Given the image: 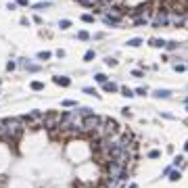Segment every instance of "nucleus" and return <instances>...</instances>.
I'll use <instances>...</instances> for the list:
<instances>
[{"label": "nucleus", "mask_w": 188, "mask_h": 188, "mask_svg": "<svg viewBox=\"0 0 188 188\" xmlns=\"http://www.w3.org/2000/svg\"><path fill=\"white\" fill-rule=\"evenodd\" d=\"M77 38H80V40H88L90 36H88V32H80V34H77Z\"/></svg>", "instance_id": "obj_23"}, {"label": "nucleus", "mask_w": 188, "mask_h": 188, "mask_svg": "<svg viewBox=\"0 0 188 188\" xmlns=\"http://www.w3.org/2000/svg\"><path fill=\"white\" fill-rule=\"evenodd\" d=\"M94 59V50H88L86 54H84V61H92Z\"/></svg>", "instance_id": "obj_20"}, {"label": "nucleus", "mask_w": 188, "mask_h": 188, "mask_svg": "<svg viewBox=\"0 0 188 188\" xmlns=\"http://www.w3.org/2000/svg\"><path fill=\"white\" fill-rule=\"evenodd\" d=\"M107 65H109V67H115V65H117V61H115V59H111V56H109V59H107Z\"/></svg>", "instance_id": "obj_25"}, {"label": "nucleus", "mask_w": 188, "mask_h": 188, "mask_svg": "<svg viewBox=\"0 0 188 188\" xmlns=\"http://www.w3.org/2000/svg\"><path fill=\"white\" fill-rule=\"evenodd\" d=\"M82 19H84V21H86V23H92V21H94V17H92V15H84V17H82Z\"/></svg>", "instance_id": "obj_27"}, {"label": "nucleus", "mask_w": 188, "mask_h": 188, "mask_svg": "<svg viewBox=\"0 0 188 188\" xmlns=\"http://www.w3.org/2000/svg\"><path fill=\"white\" fill-rule=\"evenodd\" d=\"M59 27H61V29H67V27H71V21H67V19H63V21L59 23Z\"/></svg>", "instance_id": "obj_18"}, {"label": "nucleus", "mask_w": 188, "mask_h": 188, "mask_svg": "<svg viewBox=\"0 0 188 188\" xmlns=\"http://www.w3.org/2000/svg\"><path fill=\"white\" fill-rule=\"evenodd\" d=\"M121 94H123L126 98H132V96H134V90H130V88L126 86V88H121Z\"/></svg>", "instance_id": "obj_14"}, {"label": "nucleus", "mask_w": 188, "mask_h": 188, "mask_svg": "<svg viewBox=\"0 0 188 188\" xmlns=\"http://www.w3.org/2000/svg\"><path fill=\"white\" fill-rule=\"evenodd\" d=\"M2 128H4V136L15 140V138L23 132V128H25V119H21V117H8V119L2 121Z\"/></svg>", "instance_id": "obj_1"}, {"label": "nucleus", "mask_w": 188, "mask_h": 188, "mask_svg": "<svg viewBox=\"0 0 188 188\" xmlns=\"http://www.w3.org/2000/svg\"><path fill=\"white\" fill-rule=\"evenodd\" d=\"M0 138H4V128H2V123H0Z\"/></svg>", "instance_id": "obj_30"}, {"label": "nucleus", "mask_w": 188, "mask_h": 188, "mask_svg": "<svg viewBox=\"0 0 188 188\" xmlns=\"http://www.w3.org/2000/svg\"><path fill=\"white\" fill-rule=\"evenodd\" d=\"M48 6H50V2H38L34 8H36V11H42V8H48Z\"/></svg>", "instance_id": "obj_17"}, {"label": "nucleus", "mask_w": 188, "mask_h": 188, "mask_svg": "<svg viewBox=\"0 0 188 188\" xmlns=\"http://www.w3.org/2000/svg\"><path fill=\"white\" fill-rule=\"evenodd\" d=\"M25 121H27V126H44V113H40V111H32L27 117H25Z\"/></svg>", "instance_id": "obj_5"}, {"label": "nucleus", "mask_w": 188, "mask_h": 188, "mask_svg": "<svg viewBox=\"0 0 188 188\" xmlns=\"http://www.w3.org/2000/svg\"><path fill=\"white\" fill-rule=\"evenodd\" d=\"M165 44H167L165 40H157V38L150 40V46H155V48H165Z\"/></svg>", "instance_id": "obj_10"}, {"label": "nucleus", "mask_w": 188, "mask_h": 188, "mask_svg": "<svg viewBox=\"0 0 188 188\" xmlns=\"http://www.w3.org/2000/svg\"><path fill=\"white\" fill-rule=\"evenodd\" d=\"M84 92H86V94H90V96H98V94H96V90H94V88H84Z\"/></svg>", "instance_id": "obj_24"}, {"label": "nucleus", "mask_w": 188, "mask_h": 188, "mask_svg": "<svg viewBox=\"0 0 188 188\" xmlns=\"http://www.w3.org/2000/svg\"><path fill=\"white\" fill-rule=\"evenodd\" d=\"M155 96H157V98H169V96H171V90H157Z\"/></svg>", "instance_id": "obj_11"}, {"label": "nucleus", "mask_w": 188, "mask_h": 188, "mask_svg": "<svg viewBox=\"0 0 188 188\" xmlns=\"http://www.w3.org/2000/svg\"><path fill=\"white\" fill-rule=\"evenodd\" d=\"M169 180L171 182H178L180 180V171H169Z\"/></svg>", "instance_id": "obj_16"}, {"label": "nucleus", "mask_w": 188, "mask_h": 188, "mask_svg": "<svg viewBox=\"0 0 188 188\" xmlns=\"http://www.w3.org/2000/svg\"><path fill=\"white\" fill-rule=\"evenodd\" d=\"M159 155H161V153H159V150H150V153H148V157H150V159H157V157H159Z\"/></svg>", "instance_id": "obj_26"}, {"label": "nucleus", "mask_w": 188, "mask_h": 188, "mask_svg": "<svg viewBox=\"0 0 188 188\" xmlns=\"http://www.w3.org/2000/svg\"><path fill=\"white\" fill-rule=\"evenodd\" d=\"M80 4H84V6H94V4H98L100 0H77Z\"/></svg>", "instance_id": "obj_13"}, {"label": "nucleus", "mask_w": 188, "mask_h": 188, "mask_svg": "<svg viewBox=\"0 0 188 188\" xmlns=\"http://www.w3.org/2000/svg\"><path fill=\"white\" fill-rule=\"evenodd\" d=\"M59 126H61V115L59 113L44 115V128H59Z\"/></svg>", "instance_id": "obj_6"}, {"label": "nucleus", "mask_w": 188, "mask_h": 188, "mask_svg": "<svg viewBox=\"0 0 188 188\" xmlns=\"http://www.w3.org/2000/svg\"><path fill=\"white\" fill-rule=\"evenodd\" d=\"M63 107H75L73 100H63Z\"/></svg>", "instance_id": "obj_28"}, {"label": "nucleus", "mask_w": 188, "mask_h": 188, "mask_svg": "<svg viewBox=\"0 0 188 188\" xmlns=\"http://www.w3.org/2000/svg\"><path fill=\"white\" fill-rule=\"evenodd\" d=\"M100 188H107V186H100Z\"/></svg>", "instance_id": "obj_33"}, {"label": "nucleus", "mask_w": 188, "mask_h": 188, "mask_svg": "<svg viewBox=\"0 0 188 188\" xmlns=\"http://www.w3.org/2000/svg\"><path fill=\"white\" fill-rule=\"evenodd\" d=\"M140 44H142V40H140V38H132V40H128V46H132V48L140 46Z\"/></svg>", "instance_id": "obj_12"}, {"label": "nucleus", "mask_w": 188, "mask_h": 188, "mask_svg": "<svg viewBox=\"0 0 188 188\" xmlns=\"http://www.w3.org/2000/svg\"><path fill=\"white\" fill-rule=\"evenodd\" d=\"M169 21H171L174 25H182V23H184V13H174V15L169 17Z\"/></svg>", "instance_id": "obj_7"}, {"label": "nucleus", "mask_w": 188, "mask_h": 188, "mask_svg": "<svg viewBox=\"0 0 188 188\" xmlns=\"http://www.w3.org/2000/svg\"><path fill=\"white\" fill-rule=\"evenodd\" d=\"M165 48H167V50H174V48H178V42H167Z\"/></svg>", "instance_id": "obj_22"}, {"label": "nucleus", "mask_w": 188, "mask_h": 188, "mask_svg": "<svg viewBox=\"0 0 188 188\" xmlns=\"http://www.w3.org/2000/svg\"><path fill=\"white\" fill-rule=\"evenodd\" d=\"M17 2H19V4H27V0H17Z\"/></svg>", "instance_id": "obj_31"}, {"label": "nucleus", "mask_w": 188, "mask_h": 188, "mask_svg": "<svg viewBox=\"0 0 188 188\" xmlns=\"http://www.w3.org/2000/svg\"><path fill=\"white\" fill-rule=\"evenodd\" d=\"M38 59H42V61H48V59H50V52H40V54H38Z\"/></svg>", "instance_id": "obj_21"}, {"label": "nucleus", "mask_w": 188, "mask_h": 188, "mask_svg": "<svg viewBox=\"0 0 188 188\" xmlns=\"http://www.w3.org/2000/svg\"><path fill=\"white\" fill-rule=\"evenodd\" d=\"M107 174H109V180H119V178H126L128 176V167L121 165L119 161H109Z\"/></svg>", "instance_id": "obj_2"}, {"label": "nucleus", "mask_w": 188, "mask_h": 188, "mask_svg": "<svg viewBox=\"0 0 188 188\" xmlns=\"http://www.w3.org/2000/svg\"><path fill=\"white\" fill-rule=\"evenodd\" d=\"M102 121H105V119L98 117V115H94V113H92V115H88V117L82 121V132H92V134H94V132L102 126Z\"/></svg>", "instance_id": "obj_3"}, {"label": "nucleus", "mask_w": 188, "mask_h": 188, "mask_svg": "<svg viewBox=\"0 0 188 188\" xmlns=\"http://www.w3.org/2000/svg\"><path fill=\"white\" fill-rule=\"evenodd\" d=\"M167 23H169V8H167V6H161V8L157 11V15H155L153 25H155V27H163V25H167Z\"/></svg>", "instance_id": "obj_4"}, {"label": "nucleus", "mask_w": 188, "mask_h": 188, "mask_svg": "<svg viewBox=\"0 0 188 188\" xmlns=\"http://www.w3.org/2000/svg\"><path fill=\"white\" fill-rule=\"evenodd\" d=\"M54 84H59V86H69L71 82H69V77H63V75H56V77H54Z\"/></svg>", "instance_id": "obj_8"}, {"label": "nucleus", "mask_w": 188, "mask_h": 188, "mask_svg": "<svg viewBox=\"0 0 188 188\" xmlns=\"http://www.w3.org/2000/svg\"><path fill=\"white\" fill-rule=\"evenodd\" d=\"M184 148H186V150H188V140H186V146H184Z\"/></svg>", "instance_id": "obj_32"}, {"label": "nucleus", "mask_w": 188, "mask_h": 188, "mask_svg": "<svg viewBox=\"0 0 188 188\" xmlns=\"http://www.w3.org/2000/svg\"><path fill=\"white\" fill-rule=\"evenodd\" d=\"M94 80H96L98 84H105V82H107V75H105V73H96V75H94Z\"/></svg>", "instance_id": "obj_15"}, {"label": "nucleus", "mask_w": 188, "mask_h": 188, "mask_svg": "<svg viewBox=\"0 0 188 188\" xmlns=\"http://www.w3.org/2000/svg\"><path fill=\"white\" fill-rule=\"evenodd\" d=\"M42 88H44L42 82H34V84H32V90H42Z\"/></svg>", "instance_id": "obj_19"}, {"label": "nucleus", "mask_w": 188, "mask_h": 188, "mask_svg": "<svg viewBox=\"0 0 188 188\" xmlns=\"http://www.w3.org/2000/svg\"><path fill=\"white\" fill-rule=\"evenodd\" d=\"M182 161H184L182 157H176V159H174V163H176V165H182Z\"/></svg>", "instance_id": "obj_29"}, {"label": "nucleus", "mask_w": 188, "mask_h": 188, "mask_svg": "<svg viewBox=\"0 0 188 188\" xmlns=\"http://www.w3.org/2000/svg\"><path fill=\"white\" fill-rule=\"evenodd\" d=\"M186 102H188V98H186Z\"/></svg>", "instance_id": "obj_34"}, {"label": "nucleus", "mask_w": 188, "mask_h": 188, "mask_svg": "<svg viewBox=\"0 0 188 188\" xmlns=\"http://www.w3.org/2000/svg\"><path fill=\"white\" fill-rule=\"evenodd\" d=\"M102 88L107 90V92H117L119 88H117V84H113V82H105L102 84Z\"/></svg>", "instance_id": "obj_9"}]
</instances>
